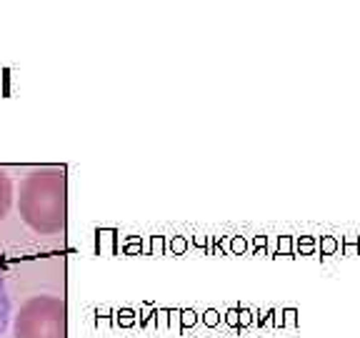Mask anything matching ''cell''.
Instances as JSON below:
<instances>
[{
    "instance_id": "1",
    "label": "cell",
    "mask_w": 360,
    "mask_h": 338,
    "mask_svg": "<svg viewBox=\"0 0 360 338\" xmlns=\"http://www.w3.org/2000/svg\"><path fill=\"white\" fill-rule=\"evenodd\" d=\"M18 213L38 236H58L68 223V176L63 168H38L20 183Z\"/></svg>"
},
{
    "instance_id": "2",
    "label": "cell",
    "mask_w": 360,
    "mask_h": 338,
    "mask_svg": "<svg viewBox=\"0 0 360 338\" xmlns=\"http://www.w3.org/2000/svg\"><path fill=\"white\" fill-rule=\"evenodd\" d=\"M15 338H68V306L60 296H33L15 316Z\"/></svg>"
},
{
    "instance_id": "3",
    "label": "cell",
    "mask_w": 360,
    "mask_h": 338,
    "mask_svg": "<svg viewBox=\"0 0 360 338\" xmlns=\"http://www.w3.org/2000/svg\"><path fill=\"white\" fill-rule=\"evenodd\" d=\"M8 321H10V296H8V286H5V266H3V256H0V338L8 331Z\"/></svg>"
},
{
    "instance_id": "4",
    "label": "cell",
    "mask_w": 360,
    "mask_h": 338,
    "mask_svg": "<svg viewBox=\"0 0 360 338\" xmlns=\"http://www.w3.org/2000/svg\"><path fill=\"white\" fill-rule=\"evenodd\" d=\"M10 205H13V183H10L8 173L0 168V220L8 215Z\"/></svg>"
},
{
    "instance_id": "5",
    "label": "cell",
    "mask_w": 360,
    "mask_h": 338,
    "mask_svg": "<svg viewBox=\"0 0 360 338\" xmlns=\"http://www.w3.org/2000/svg\"><path fill=\"white\" fill-rule=\"evenodd\" d=\"M320 253L328 256V258H330V256H338V253H340V241H338L335 236H323V238H320Z\"/></svg>"
},
{
    "instance_id": "6",
    "label": "cell",
    "mask_w": 360,
    "mask_h": 338,
    "mask_svg": "<svg viewBox=\"0 0 360 338\" xmlns=\"http://www.w3.org/2000/svg\"><path fill=\"white\" fill-rule=\"evenodd\" d=\"M298 251H300L303 256H310V253L315 251V238H310V236H303V238L298 241Z\"/></svg>"
},
{
    "instance_id": "7",
    "label": "cell",
    "mask_w": 360,
    "mask_h": 338,
    "mask_svg": "<svg viewBox=\"0 0 360 338\" xmlns=\"http://www.w3.org/2000/svg\"><path fill=\"white\" fill-rule=\"evenodd\" d=\"M340 256H345V258L360 256V243H340Z\"/></svg>"
},
{
    "instance_id": "8",
    "label": "cell",
    "mask_w": 360,
    "mask_h": 338,
    "mask_svg": "<svg viewBox=\"0 0 360 338\" xmlns=\"http://www.w3.org/2000/svg\"><path fill=\"white\" fill-rule=\"evenodd\" d=\"M340 243H360V236H355V233H350V236H343V238H340Z\"/></svg>"
},
{
    "instance_id": "9",
    "label": "cell",
    "mask_w": 360,
    "mask_h": 338,
    "mask_svg": "<svg viewBox=\"0 0 360 338\" xmlns=\"http://www.w3.org/2000/svg\"><path fill=\"white\" fill-rule=\"evenodd\" d=\"M280 251H283V253L290 251V238H280Z\"/></svg>"
},
{
    "instance_id": "10",
    "label": "cell",
    "mask_w": 360,
    "mask_h": 338,
    "mask_svg": "<svg viewBox=\"0 0 360 338\" xmlns=\"http://www.w3.org/2000/svg\"><path fill=\"white\" fill-rule=\"evenodd\" d=\"M285 316H288V323H290V326H293V323H295V311H288Z\"/></svg>"
}]
</instances>
